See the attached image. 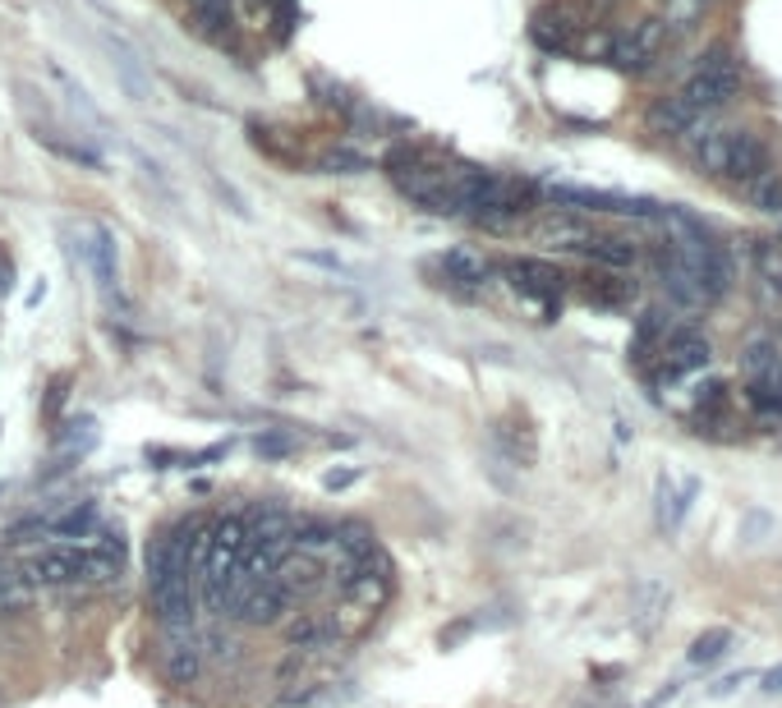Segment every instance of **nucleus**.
<instances>
[{
	"label": "nucleus",
	"instance_id": "obj_1",
	"mask_svg": "<svg viewBox=\"0 0 782 708\" xmlns=\"http://www.w3.org/2000/svg\"><path fill=\"white\" fill-rule=\"evenodd\" d=\"M125 566V539L102 534L97 543H47L24 561V576L37 589H65V584H106Z\"/></svg>",
	"mask_w": 782,
	"mask_h": 708
},
{
	"label": "nucleus",
	"instance_id": "obj_2",
	"mask_svg": "<svg viewBox=\"0 0 782 708\" xmlns=\"http://www.w3.org/2000/svg\"><path fill=\"white\" fill-rule=\"evenodd\" d=\"M699 115H714L718 106H728L732 97L741 92V65L732 61L728 47H709L695 61V69L686 74V84L677 88Z\"/></svg>",
	"mask_w": 782,
	"mask_h": 708
},
{
	"label": "nucleus",
	"instance_id": "obj_3",
	"mask_svg": "<svg viewBox=\"0 0 782 708\" xmlns=\"http://www.w3.org/2000/svg\"><path fill=\"white\" fill-rule=\"evenodd\" d=\"M709 359H714L709 341H704L695 327H677L672 337L663 341V350L654 354V382H681V378H691V372L709 368Z\"/></svg>",
	"mask_w": 782,
	"mask_h": 708
},
{
	"label": "nucleus",
	"instance_id": "obj_4",
	"mask_svg": "<svg viewBox=\"0 0 782 708\" xmlns=\"http://www.w3.org/2000/svg\"><path fill=\"white\" fill-rule=\"evenodd\" d=\"M543 193L557 207H580V212H613V216H640L654 222L658 203L649 199H626V193H603V189H580V185H543Z\"/></svg>",
	"mask_w": 782,
	"mask_h": 708
},
{
	"label": "nucleus",
	"instance_id": "obj_5",
	"mask_svg": "<svg viewBox=\"0 0 782 708\" xmlns=\"http://www.w3.org/2000/svg\"><path fill=\"white\" fill-rule=\"evenodd\" d=\"M663 33H668V28H663L658 18H644V24L617 33L613 42H608V65H617L621 74H644V69L658 61Z\"/></svg>",
	"mask_w": 782,
	"mask_h": 708
},
{
	"label": "nucleus",
	"instance_id": "obj_6",
	"mask_svg": "<svg viewBox=\"0 0 782 708\" xmlns=\"http://www.w3.org/2000/svg\"><path fill=\"white\" fill-rule=\"evenodd\" d=\"M506 271V281H512V290L520 294V300H530L534 308L543 313H553L557 304V294L566 286V277L553 267V263H539V258H512V263H502Z\"/></svg>",
	"mask_w": 782,
	"mask_h": 708
},
{
	"label": "nucleus",
	"instance_id": "obj_7",
	"mask_svg": "<svg viewBox=\"0 0 782 708\" xmlns=\"http://www.w3.org/2000/svg\"><path fill=\"white\" fill-rule=\"evenodd\" d=\"M166 644H162V672L171 685H180V691H189L193 681H199L203 672V640L193 635V625H171V631H162Z\"/></svg>",
	"mask_w": 782,
	"mask_h": 708
},
{
	"label": "nucleus",
	"instance_id": "obj_8",
	"mask_svg": "<svg viewBox=\"0 0 782 708\" xmlns=\"http://www.w3.org/2000/svg\"><path fill=\"white\" fill-rule=\"evenodd\" d=\"M148 594H152V612L162 621V631H171V625H193V607H199L193 576H162L156 584H148Z\"/></svg>",
	"mask_w": 782,
	"mask_h": 708
},
{
	"label": "nucleus",
	"instance_id": "obj_9",
	"mask_svg": "<svg viewBox=\"0 0 782 708\" xmlns=\"http://www.w3.org/2000/svg\"><path fill=\"white\" fill-rule=\"evenodd\" d=\"M590 235H594V230L584 226L576 212H566V207L543 212L539 222L530 226V240H534V244H543V249H562V253H580Z\"/></svg>",
	"mask_w": 782,
	"mask_h": 708
},
{
	"label": "nucleus",
	"instance_id": "obj_10",
	"mask_svg": "<svg viewBox=\"0 0 782 708\" xmlns=\"http://www.w3.org/2000/svg\"><path fill=\"white\" fill-rule=\"evenodd\" d=\"M286 607H290V594H286V589H281L277 580H263V584H253V589H249V598L235 607V617L258 631V625H277V621L286 617Z\"/></svg>",
	"mask_w": 782,
	"mask_h": 708
},
{
	"label": "nucleus",
	"instance_id": "obj_11",
	"mask_svg": "<svg viewBox=\"0 0 782 708\" xmlns=\"http://www.w3.org/2000/svg\"><path fill=\"white\" fill-rule=\"evenodd\" d=\"M323 576H327V561H318V557H308V553H290L277 561V570H272V580H277L290 598L295 594H313V589L323 584Z\"/></svg>",
	"mask_w": 782,
	"mask_h": 708
},
{
	"label": "nucleus",
	"instance_id": "obj_12",
	"mask_svg": "<svg viewBox=\"0 0 782 708\" xmlns=\"http://www.w3.org/2000/svg\"><path fill=\"white\" fill-rule=\"evenodd\" d=\"M695 493H699V479H686V483H672V475H658V488H654V516H658V529H672L686 520V510H691V502H695Z\"/></svg>",
	"mask_w": 782,
	"mask_h": 708
},
{
	"label": "nucleus",
	"instance_id": "obj_13",
	"mask_svg": "<svg viewBox=\"0 0 782 708\" xmlns=\"http://www.w3.org/2000/svg\"><path fill=\"white\" fill-rule=\"evenodd\" d=\"M695 121H704V115H699L681 92L658 97V102L649 106V129H654V134H668V139H686V129H691Z\"/></svg>",
	"mask_w": 782,
	"mask_h": 708
},
{
	"label": "nucleus",
	"instance_id": "obj_14",
	"mask_svg": "<svg viewBox=\"0 0 782 708\" xmlns=\"http://www.w3.org/2000/svg\"><path fill=\"white\" fill-rule=\"evenodd\" d=\"M668 603H672V589H668V584H663V580H640L635 594H631V621H635V631L649 635L654 625L663 621V612H668Z\"/></svg>",
	"mask_w": 782,
	"mask_h": 708
},
{
	"label": "nucleus",
	"instance_id": "obj_15",
	"mask_svg": "<svg viewBox=\"0 0 782 708\" xmlns=\"http://www.w3.org/2000/svg\"><path fill=\"white\" fill-rule=\"evenodd\" d=\"M580 253H584L590 263H598L603 271H626V267L640 263V249H635L631 240H608V235H590Z\"/></svg>",
	"mask_w": 782,
	"mask_h": 708
},
{
	"label": "nucleus",
	"instance_id": "obj_16",
	"mask_svg": "<svg viewBox=\"0 0 782 708\" xmlns=\"http://www.w3.org/2000/svg\"><path fill=\"white\" fill-rule=\"evenodd\" d=\"M442 267H446V277H452L456 286H465V290L483 286V281H488V271H493V263H488L479 249H469V244H456V249H446Z\"/></svg>",
	"mask_w": 782,
	"mask_h": 708
},
{
	"label": "nucleus",
	"instance_id": "obj_17",
	"mask_svg": "<svg viewBox=\"0 0 782 708\" xmlns=\"http://www.w3.org/2000/svg\"><path fill=\"white\" fill-rule=\"evenodd\" d=\"M576 28H580V24H576V18L566 14V10H543V14H534V28H530V33H534V42H539L543 51H566V47L576 42Z\"/></svg>",
	"mask_w": 782,
	"mask_h": 708
},
{
	"label": "nucleus",
	"instance_id": "obj_18",
	"mask_svg": "<svg viewBox=\"0 0 782 708\" xmlns=\"http://www.w3.org/2000/svg\"><path fill=\"white\" fill-rule=\"evenodd\" d=\"M92 524H97V506L92 502H74L65 516L42 520V534H51V539H88Z\"/></svg>",
	"mask_w": 782,
	"mask_h": 708
},
{
	"label": "nucleus",
	"instance_id": "obj_19",
	"mask_svg": "<svg viewBox=\"0 0 782 708\" xmlns=\"http://www.w3.org/2000/svg\"><path fill=\"white\" fill-rule=\"evenodd\" d=\"M584 294H590L598 308H626L635 300V281H626L621 271H598V277H590V286H584Z\"/></svg>",
	"mask_w": 782,
	"mask_h": 708
},
{
	"label": "nucleus",
	"instance_id": "obj_20",
	"mask_svg": "<svg viewBox=\"0 0 782 708\" xmlns=\"http://www.w3.org/2000/svg\"><path fill=\"white\" fill-rule=\"evenodd\" d=\"M37 598V584L18 566H0V612H24Z\"/></svg>",
	"mask_w": 782,
	"mask_h": 708
},
{
	"label": "nucleus",
	"instance_id": "obj_21",
	"mask_svg": "<svg viewBox=\"0 0 782 708\" xmlns=\"http://www.w3.org/2000/svg\"><path fill=\"white\" fill-rule=\"evenodd\" d=\"M746 189V203L755 212H765V216H778L782 222V175L778 170H765V175H755L751 185H741Z\"/></svg>",
	"mask_w": 782,
	"mask_h": 708
},
{
	"label": "nucleus",
	"instance_id": "obj_22",
	"mask_svg": "<svg viewBox=\"0 0 782 708\" xmlns=\"http://www.w3.org/2000/svg\"><path fill=\"white\" fill-rule=\"evenodd\" d=\"M88 267H92L97 286H102V290L111 294V290H115V244H111V230H102V226L92 230V244H88Z\"/></svg>",
	"mask_w": 782,
	"mask_h": 708
},
{
	"label": "nucleus",
	"instance_id": "obj_23",
	"mask_svg": "<svg viewBox=\"0 0 782 708\" xmlns=\"http://www.w3.org/2000/svg\"><path fill=\"white\" fill-rule=\"evenodd\" d=\"M331 635H337V621L331 617H318V612H308V617H300L295 625L286 631V640H290V648H323Z\"/></svg>",
	"mask_w": 782,
	"mask_h": 708
},
{
	"label": "nucleus",
	"instance_id": "obj_24",
	"mask_svg": "<svg viewBox=\"0 0 782 708\" xmlns=\"http://www.w3.org/2000/svg\"><path fill=\"white\" fill-rule=\"evenodd\" d=\"M755 271H759V286H765L778 300V294H782V244L759 240L755 244Z\"/></svg>",
	"mask_w": 782,
	"mask_h": 708
},
{
	"label": "nucleus",
	"instance_id": "obj_25",
	"mask_svg": "<svg viewBox=\"0 0 782 708\" xmlns=\"http://www.w3.org/2000/svg\"><path fill=\"white\" fill-rule=\"evenodd\" d=\"M732 648V631H722V625H714V631H704L695 644H691V654H686V662L691 667H709V662H718L722 654Z\"/></svg>",
	"mask_w": 782,
	"mask_h": 708
},
{
	"label": "nucleus",
	"instance_id": "obj_26",
	"mask_svg": "<svg viewBox=\"0 0 782 708\" xmlns=\"http://www.w3.org/2000/svg\"><path fill=\"white\" fill-rule=\"evenodd\" d=\"M497 442L506 446V456H512L516 465H534V438L530 432H516V428H497Z\"/></svg>",
	"mask_w": 782,
	"mask_h": 708
},
{
	"label": "nucleus",
	"instance_id": "obj_27",
	"mask_svg": "<svg viewBox=\"0 0 782 708\" xmlns=\"http://www.w3.org/2000/svg\"><path fill=\"white\" fill-rule=\"evenodd\" d=\"M769 529H773L769 510H746V520H741V543H765Z\"/></svg>",
	"mask_w": 782,
	"mask_h": 708
},
{
	"label": "nucleus",
	"instance_id": "obj_28",
	"mask_svg": "<svg viewBox=\"0 0 782 708\" xmlns=\"http://www.w3.org/2000/svg\"><path fill=\"white\" fill-rule=\"evenodd\" d=\"M189 5L199 10V18H203L207 28H222V24H230V10H226L230 0H189Z\"/></svg>",
	"mask_w": 782,
	"mask_h": 708
},
{
	"label": "nucleus",
	"instance_id": "obj_29",
	"mask_svg": "<svg viewBox=\"0 0 782 708\" xmlns=\"http://www.w3.org/2000/svg\"><path fill=\"white\" fill-rule=\"evenodd\" d=\"M360 479V469H331V475H323V488L327 493H341V488H350Z\"/></svg>",
	"mask_w": 782,
	"mask_h": 708
},
{
	"label": "nucleus",
	"instance_id": "obj_30",
	"mask_svg": "<svg viewBox=\"0 0 782 708\" xmlns=\"http://www.w3.org/2000/svg\"><path fill=\"white\" fill-rule=\"evenodd\" d=\"M323 166H327V170H364V156H355V152H331Z\"/></svg>",
	"mask_w": 782,
	"mask_h": 708
},
{
	"label": "nucleus",
	"instance_id": "obj_31",
	"mask_svg": "<svg viewBox=\"0 0 782 708\" xmlns=\"http://www.w3.org/2000/svg\"><path fill=\"white\" fill-rule=\"evenodd\" d=\"M741 681H746V677H741V672H736V677H728V681H718V685H709V699H718V695H732V691H736V685H741Z\"/></svg>",
	"mask_w": 782,
	"mask_h": 708
},
{
	"label": "nucleus",
	"instance_id": "obj_32",
	"mask_svg": "<svg viewBox=\"0 0 782 708\" xmlns=\"http://www.w3.org/2000/svg\"><path fill=\"white\" fill-rule=\"evenodd\" d=\"M290 442H281V438H258V451H267V456H281Z\"/></svg>",
	"mask_w": 782,
	"mask_h": 708
},
{
	"label": "nucleus",
	"instance_id": "obj_33",
	"mask_svg": "<svg viewBox=\"0 0 782 708\" xmlns=\"http://www.w3.org/2000/svg\"><path fill=\"white\" fill-rule=\"evenodd\" d=\"M765 695H782V667L765 677Z\"/></svg>",
	"mask_w": 782,
	"mask_h": 708
}]
</instances>
